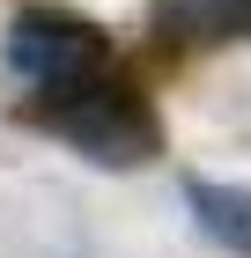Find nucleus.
Here are the masks:
<instances>
[{
    "label": "nucleus",
    "mask_w": 251,
    "mask_h": 258,
    "mask_svg": "<svg viewBox=\"0 0 251 258\" xmlns=\"http://www.w3.org/2000/svg\"><path fill=\"white\" fill-rule=\"evenodd\" d=\"M37 103H44V125L59 140H74L81 155L104 162V170H133V162H148L163 148V125H155L148 96L133 81H118L111 67L74 81V89H59V96H37Z\"/></svg>",
    "instance_id": "nucleus-1"
},
{
    "label": "nucleus",
    "mask_w": 251,
    "mask_h": 258,
    "mask_svg": "<svg viewBox=\"0 0 251 258\" xmlns=\"http://www.w3.org/2000/svg\"><path fill=\"white\" fill-rule=\"evenodd\" d=\"M8 67L37 96H59V89H74V81L111 67V37L89 15H67V8H22L8 22Z\"/></svg>",
    "instance_id": "nucleus-2"
},
{
    "label": "nucleus",
    "mask_w": 251,
    "mask_h": 258,
    "mask_svg": "<svg viewBox=\"0 0 251 258\" xmlns=\"http://www.w3.org/2000/svg\"><path fill=\"white\" fill-rule=\"evenodd\" d=\"M163 44H236L251 37V0H155Z\"/></svg>",
    "instance_id": "nucleus-3"
},
{
    "label": "nucleus",
    "mask_w": 251,
    "mask_h": 258,
    "mask_svg": "<svg viewBox=\"0 0 251 258\" xmlns=\"http://www.w3.org/2000/svg\"><path fill=\"white\" fill-rule=\"evenodd\" d=\"M185 207H192V221L207 229L222 251L251 258V184H214V177H192L185 184Z\"/></svg>",
    "instance_id": "nucleus-4"
}]
</instances>
